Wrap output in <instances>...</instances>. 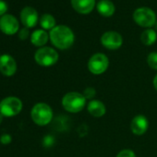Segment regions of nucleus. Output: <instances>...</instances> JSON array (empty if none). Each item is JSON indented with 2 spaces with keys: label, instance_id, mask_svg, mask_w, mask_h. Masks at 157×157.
Segmentation results:
<instances>
[{
  "label": "nucleus",
  "instance_id": "obj_1",
  "mask_svg": "<svg viewBox=\"0 0 157 157\" xmlns=\"http://www.w3.org/2000/svg\"><path fill=\"white\" fill-rule=\"evenodd\" d=\"M49 39L55 47L60 50H66L73 44L75 36L69 27L57 25L50 31Z\"/></svg>",
  "mask_w": 157,
  "mask_h": 157
},
{
  "label": "nucleus",
  "instance_id": "obj_2",
  "mask_svg": "<svg viewBox=\"0 0 157 157\" xmlns=\"http://www.w3.org/2000/svg\"><path fill=\"white\" fill-rule=\"evenodd\" d=\"M63 108L69 113H78L87 105V99L82 94L77 92H70L66 94L62 98Z\"/></svg>",
  "mask_w": 157,
  "mask_h": 157
},
{
  "label": "nucleus",
  "instance_id": "obj_3",
  "mask_svg": "<svg viewBox=\"0 0 157 157\" xmlns=\"http://www.w3.org/2000/svg\"><path fill=\"white\" fill-rule=\"evenodd\" d=\"M31 117L36 125L46 126L53 119V110L45 103H37L31 110Z\"/></svg>",
  "mask_w": 157,
  "mask_h": 157
},
{
  "label": "nucleus",
  "instance_id": "obj_4",
  "mask_svg": "<svg viewBox=\"0 0 157 157\" xmlns=\"http://www.w3.org/2000/svg\"><path fill=\"white\" fill-rule=\"evenodd\" d=\"M23 107L22 101L16 96H8L0 101V113L5 117L18 116Z\"/></svg>",
  "mask_w": 157,
  "mask_h": 157
},
{
  "label": "nucleus",
  "instance_id": "obj_5",
  "mask_svg": "<svg viewBox=\"0 0 157 157\" xmlns=\"http://www.w3.org/2000/svg\"><path fill=\"white\" fill-rule=\"evenodd\" d=\"M58 53L52 47H40L34 54L35 62L41 67H51L58 61Z\"/></svg>",
  "mask_w": 157,
  "mask_h": 157
},
{
  "label": "nucleus",
  "instance_id": "obj_6",
  "mask_svg": "<svg viewBox=\"0 0 157 157\" xmlns=\"http://www.w3.org/2000/svg\"><path fill=\"white\" fill-rule=\"evenodd\" d=\"M133 20L138 25L150 29L156 22V15L149 8H139L133 13Z\"/></svg>",
  "mask_w": 157,
  "mask_h": 157
},
{
  "label": "nucleus",
  "instance_id": "obj_7",
  "mask_svg": "<svg viewBox=\"0 0 157 157\" xmlns=\"http://www.w3.org/2000/svg\"><path fill=\"white\" fill-rule=\"evenodd\" d=\"M109 67L108 57L102 53L93 55L88 61V69L94 75H101L106 71Z\"/></svg>",
  "mask_w": 157,
  "mask_h": 157
},
{
  "label": "nucleus",
  "instance_id": "obj_8",
  "mask_svg": "<svg viewBox=\"0 0 157 157\" xmlns=\"http://www.w3.org/2000/svg\"><path fill=\"white\" fill-rule=\"evenodd\" d=\"M0 30L7 35H13L19 33L20 23L17 18L11 14H6L0 18Z\"/></svg>",
  "mask_w": 157,
  "mask_h": 157
},
{
  "label": "nucleus",
  "instance_id": "obj_9",
  "mask_svg": "<svg viewBox=\"0 0 157 157\" xmlns=\"http://www.w3.org/2000/svg\"><path fill=\"white\" fill-rule=\"evenodd\" d=\"M101 44L108 50H117L122 45L123 38L120 33L114 31H109L102 35Z\"/></svg>",
  "mask_w": 157,
  "mask_h": 157
},
{
  "label": "nucleus",
  "instance_id": "obj_10",
  "mask_svg": "<svg viewBox=\"0 0 157 157\" xmlns=\"http://www.w3.org/2000/svg\"><path fill=\"white\" fill-rule=\"evenodd\" d=\"M0 72L5 77H12L17 72V62L8 54L0 56Z\"/></svg>",
  "mask_w": 157,
  "mask_h": 157
},
{
  "label": "nucleus",
  "instance_id": "obj_11",
  "mask_svg": "<svg viewBox=\"0 0 157 157\" xmlns=\"http://www.w3.org/2000/svg\"><path fill=\"white\" fill-rule=\"evenodd\" d=\"M21 21L26 28H33L38 22V13L32 7H25L21 12Z\"/></svg>",
  "mask_w": 157,
  "mask_h": 157
},
{
  "label": "nucleus",
  "instance_id": "obj_12",
  "mask_svg": "<svg viewBox=\"0 0 157 157\" xmlns=\"http://www.w3.org/2000/svg\"><path fill=\"white\" fill-rule=\"evenodd\" d=\"M149 128V121L143 115H138L134 117L130 123V129L136 136L143 135Z\"/></svg>",
  "mask_w": 157,
  "mask_h": 157
},
{
  "label": "nucleus",
  "instance_id": "obj_13",
  "mask_svg": "<svg viewBox=\"0 0 157 157\" xmlns=\"http://www.w3.org/2000/svg\"><path fill=\"white\" fill-rule=\"evenodd\" d=\"M72 8L81 14H89L95 7V0H71Z\"/></svg>",
  "mask_w": 157,
  "mask_h": 157
},
{
  "label": "nucleus",
  "instance_id": "obj_14",
  "mask_svg": "<svg viewBox=\"0 0 157 157\" xmlns=\"http://www.w3.org/2000/svg\"><path fill=\"white\" fill-rule=\"evenodd\" d=\"M87 110L90 115L94 117H101L106 113V107L105 104L99 100H91L87 104Z\"/></svg>",
  "mask_w": 157,
  "mask_h": 157
},
{
  "label": "nucleus",
  "instance_id": "obj_15",
  "mask_svg": "<svg viewBox=\"0 0 157 157\" xmlns=\"http://www.w3.org/2000/svg\"><path fill=\"white\" fill-rule=\"evenodd\" d=\"M49 40V34L44 30H36L31 34V43L37 47H44Z\"/></svg>",
  "mask_w": 157,
  "mask_h": 157
},
{
  "label": "nucleus",
  "instance_id": "obj_16",
  "mask_svg": "<svg viewBox=\"0 0 157 157\" xmlns=\"http://www.w3.org/2000/svg\"><path fill=\"white\" fill-rule=\"evenodd\" d=\"M97 10L101 15L105 17H110L115 13L116 8L114 3L110 0H101L97 4Z\"/></svg>",
  "mask_w": 157,
  "mask_h": 157
},
{
  "label": "nucleus",
  "instance_id": "obj_17",
  "mask_svg": "<svg viewBox=\"0 0 157 157\" xmlns=\"http://www.w3.org/2000/svg\"><path fill=\"white\" fill-rule=\"evenodd\" d=\"M157 40V33L155 30L147 29L140 35V41L145 45H151Z\"/></svg>",
  "mask_w": 157,
  "mask_h": 157
},
{
  "label": "nucleus",
  "instance_id": "obj_18",
  "mask_svg": "<svg viewBox=\"0 0 157 157\" xmlns=\"http://www.w3.org/2000/svg\"><path fill=\"white\" fill-rule=\"evenodd\" d=\"M40 25L42 28L45 30H52L56 27V20L50 14H44L40 19Z\"/></svg>",
  "mask_w": 157,
  "mask_h": 157
},
{
  "label": "nucleus",
  "instance_id": "obj_19",
  "mask_svg": "<svg viewBox=\"0 0 157 157\" xmlns=\"http://www.w3.org/2000/svg\"><path fill=\"white\" fill-rule=\"evenodd\" d=\"M147 63L151 68L157 70V52H151L148 55Z\"/></svg>",
  "mask_w": 157,
  "mask_h": 157
},
{
  "label": "nucleus",
  "instance_id": "obj_20",
  "mask_svg": "<svg viewBox=\"0 0 157 157\" xmlns=\"http://www.w3.org/2000/svg\"><path fill=\"white\" fill-rule=\"evenodd\" d=\"M117 157H136V154L130 149H124L117 153Z\"/></svg>",
  "mask_w": 157,
  "mask_h": 157
},
{
  "label": "nucleus",
  "instance_id": "obj_21",
  "mask_svg": "<svg viewBox=\"0 0 157 157\" xmlns=\"http://www.w3.org/2000/svg\"><path fill=\"white\" fill-rule=\"evenodd\" d=\"M82 94L84 95V97L86 99H93L95 96V94H96V91L93 87H88V88H86L84 90V92H83Z\"/></svg>",
  "mask_w": 157,
  "mask_h": 157
},
{
  "label": "nucleus",
  "instance_id": "obj_22",
  "mask_svg": "<svg viewBox=\"0 0 157 157\" xmlns=\"http://www.w3.org/2000/svg\"><path fill=\"white\" fill-rule=\"evenodd\" d=\"M55 143V139L51 135H47L43 140V145L46 148H50Z\"/></svg>",
  "mask_w": 157,
  "mask_h": 157
},
{
  "label": "nucleus",
  "instance_id": "obj_23",
  "mask_svg": "<svg viewBox=\"0 0 157 157\" xmlns=\"http://www.w3.org/2000/svg\"><path fill=\"white\" fill-rule=\"evenodd\" d=\"M11 141H12V137L8 133H4L0 136V142H1V144H3V145H8Z\"/></svg>",
  "mask_w": 157,
  "mask_h": 157
},
{
  "label": "nucleus",
  "instance_id": "obj_24",
  "mask_svg": "<svg viewBox=\"0 0 157 157\" xmlns=\"http://www.w3.org/2000/svg\"><path fill=\"white\" fill-rule=\"evenodd\" d=\"M19 34V38L21 39V40H26V39H28V37H29V35H30V32H29V29L28 28H26V27H24V28H22V29H21L20 31H19V33H18Z\"/></svg>",
  "mask_w": 157,
  "mask_h": 157
},
{
  "label": "nucleus",
  "instance_id": "obj_25",
  "mask_svg": "<svg viewBox=\"0 0 157 157\" xmlns=\"http://www.w3.org/2000/svg\"><path fill=\"white\" fill-rule=\"evenodd\" d=\"M8 10H9L8 4L5 1H3V0H0V17L6 15Z\"/></svg>",
  "mask_w": 157,
  "mask_h": 157
},
{
  "label": "nucleus",
  "instance_id": "obj_26",
  "mask_svg": "<svg viewBox=\"0 0 157 157\" xmlns=\"http://www.w3.org/2000/svg\"><path fill=\"white\" fill-rule=\"evenodd\" d=\"M152 83H153V87H154V89L157 91V74L155 75V77L153 78V82H152Z\"/></svg>",
  "mask_w": 157,
  "mask_h": 157
},
{
  "label": "nucleus",
  "instance_id": "obj_27",
  "mask_svg": "<svg viewBox=\"0 0 157 157\" xmlns=\"http://www.w3.org/2000/svg\"><path fill=\"white\" fill-rule=\"evenodd\" d=\"M3 119H4V116L1 113H0V124L3 122Z\"/></svg>",
  "mask_w": 157,
  "mask_h": 157
},
{
  "label": "nucleus",
  "instance_id": "obj_28",
  "mask_svg": "<svg viewBox=\"0 0 157 157\" xmlns=\"http://www.w3.org/2000/svg\"><path fill=\"white\" fill-rule=\"evenodd\" d=\"M154 26H155V32L157 33V21L155 22V24H154Z\"/></svg>",
  "mask_w": 157,
  "mask_h": 157
}]
</instances>
